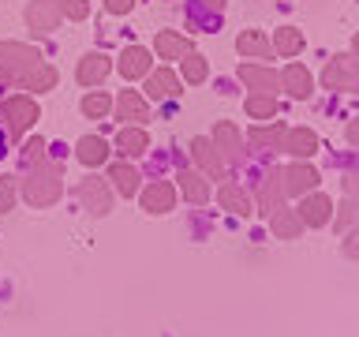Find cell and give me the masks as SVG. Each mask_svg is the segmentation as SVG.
Wrapping results in <instances>:
<instances>
[{
  "label": "cell",
  "mask_w": 359,
  "mask_h": 337,
  "mask_svg": "<svg viewBox=\"0 0 359 337\" xmlns=\"http://www.w3.org/2000/svg\"><path fill=\"white\" fill-rule=\"evenodd\" d=\"M64 191V180H60V168L56 165H45V168H34V173L22 180V195H27L30 206H53Z\"/></svg>",
  "instance_id": "1"
},
{
  "label": "cell",
  "mask_w": 359,
  "mask_h": 337,
  "mask_svg": "<svg viewBox=\"0 0 359 337\" xmlns=\"http://www.w3.org/2000/svg\"><path fill=\"white\" fill-rule=\"evenodd\" d=\"M0 64H4V75L22 83L34 67H41V53L34 45H22V41H0Z\"/></svg>",
  "instance_id": "2"
},
{
  "label": "cell",
  "mask_w": 359,
  "mask_h": 337,
  "mask_svg": "<svg viewBox=\"0 0 359 337\" xmlns=\"http://www.w3.org/2000/svg\"><path fill=\"white\" fill-rule=\"evenodd\" d=\"M38 117H41V109H38V101H34V98H8L4 101V120H8L11 135L27 131Z\"/></svg>",
  "instance_id": "3"
},
{
  "label": "cell",
  "mask_w": 359,
  "mask_h": 337,
  "mask_svg": "<svg viewBox=\"0 0 359 337\" xmlns=\"http://www.w3.org/2000/svg\"><path fill=\"white\" fill-rule=\"evenodd\" d=\"M322 83L330 90H348V94H352V90H355V56L344 53V56H337L333 64H325Z\"/></svg>",
  "instance_id": "4"
},
{
  "label": "cell",
  "mask_w": 359,
  "mask_h": 337,
  "mask_svg": "<svg viewBox=\"0 0 359 337\" xmlns=\"http://www.w3.org/2000/svg\"><path fill=\"white\" fill-rule=\"evenodd\" d=\"M79 199H83V206L94 213V218H105V213L112 210V195H109L105 180H97V176H90V180L79 184Z\"/></svg>",
  "instance_id": "5"
},
{
  "label": "cell",
  "mask_w": 359,
  "mask_h": 337,
  "mask_svg": "<svg viewBox=\"0 0 359 337\" xmlns=\"http://www.w3.org/2000/svg\"><path fill=\"white\" fill-rule=\"evenodd\" d=\"M280 176H285V184H280V191H285V195H303V191H314V187H318V173H314L307 161L288 165Z\"/></svg>",
  "instance_id": "6"
},
{
  "label": "cell",
  "mask_w": 359,
  "mask_h": 337,
  "mask_svg": "<svg viewBox=\"0 0 359 337\" xmlns=\"http://www.w3.org/2000/svg\"><path fill=\"white\" fill-rule=\"evenodd\" d=\"M213 150H217L221 161H236V157L243 154V143H240V131H236V124L229 120H221L217 128H213Z\"/></svg>",
  "instance_id": "7"
},
{
  "label": "cell",
  "mask_w": 359,
  "mask_h": 337,
  "mask_svg": "<svg viewBox=\"0 0 359 337\" xmlns=\"http://www.w3.org/2000/svg\"><path fill=\"white\" fill-rule=\"evenodd\" d=\"M27 22L34 34H53L60 27V11L53 8V0H30L27 4Z\"/></svg>",
  "instance_id": "8"
},
{
  "label": "cell",
  "mask_w": 359,
  "mask_h": 337,
  "mask_svg": "<svg viewBox=\"0 0 359 337\" xmlns=\"http://www.w3.org/2000/svg\"><path fill=\"white\" fill-rule=\"evenodd\" d=\"M277 86H285L292 98H303V101L314 94V79H311V72L303 64H288L285 72L277 75Z\"/></svg>",
  "instance_id": "9"
},
{
  "label": "cell",
  "mask_w": 359,
  "mask_h": 337,
  "mask_svg": "<svg viewBox=\"0 0 359 337\" xmlns=\"http://www.w3.org/2000/svg\"><path fill=\"white\" fill-rule=\"evenodd\" d=\"M116 67H120V75H123V79H142V75H150L154 60H150V53H146L142 45H128V49L120 53Z\"/></svg>",
  "instance_id": "10"
},
{
  "label": "cell",
  "mask_w": 359,
  "mask_h": 337,
  "mask_svg": "<svg viewBox=\"0 0 359 337\" xmlns=\"http://www.w3.org/2000/svg\"><path fill=\"white\" fill-rule=\"evenodd\" d=\"M280 150L292 157H311L318 150V135L311 128H285V139H280Z\"/></svg>",
  "instance_id": "11"
},
{
  "label": "cell",
  "mask_w": 359,
  "mask_h": 337,
  "mask_svg": "<svg viewBox=\"0 0 359 337\" xmlns=\"http://www.w3.org/2000/svg\"><path fill=\"white\" fill-rule=\"evenodd\" d=\"M176 202V187L165 184V180H157V184H150L142 191V210L146 213H168Z\"/></svg>",
  "instance_id": "12"
},
{
  "label": "cell",
  "mask_w": 359,
  "mask_h": 337,
  "mask_svg": "<svg viewBox=\"0 0 359 337\" xmlns=\"http://www.w3.org/2000/svg\"><path fill=\"white\" fill-rule=\"evenodd\" d=\"M296 213H299L303 225H314V229H318V225H325V221L333 218V202L325 199V195H307V199L299 202Z\"/></svg>",
  "instance_id": "13"
},
{
  "label": "cell",
  "mask_w": 359,
  "mask_h": 337,
  "mask_svg": "<svg viewBox=\"0 0 359 337\" xmlns=\"http://www.w3.org/2000/svg\"><path fill=\"white\" fill-rule=\"evenodd\" d=\"M180 94V79L172 72H150L146 75V98L150 101H168V98H176Z\"/></svg>",
  "instance_id": "14"
},
{
  "label": "cell",
  "mask_w": 359,
  "mask_h": 337,
  "mask_svg": "<svg viewBox=\"0 0 359 337\" xmlns=\"http://www.w3.org/2000/svg\"><path fill=\"white\" fill-rule=\"evenodd\" d=\"M191 154H195V161L202 165V173H206V176L224 180V161L217 157V150H213V143H210V139H202V135H198V139L191 143Z\"/></svg>",
  "instance_id": "15"
},
{
  "label": "cell",
  "mask_w": 359,
  "mask_h": 337,
  "mask_svg": "<svg viewBox=\"0 0 359 337\" xmlns=\"http://www.w3.org/2000/svg\"><path fill=\"white\" fill-rule=\"evenodd\" d=\"M109 67H112V64H109V56H105V53H86L83 60H79L75 79H79L83 86H94V83H101V79L109 75Z\"/></svg>",
  "instance_id": "16"
},
{
  "label": "cell",
  "mask_w": 359,
  "mask_h": 337,
  "mask_svg": "<svg viewBox=\"0 0 359 337\" xmlns=\"http://www.w3.org/2000/svg\"><path fill=\"white\" fill-rule=\"evenodd\" d=\"M154 53L161 56V60H180L184 53H191V41L184 38V34H176V30H161L154 38Z\"/></svg>",
  "instance_id": "17"
},
{
  "label": "cell",
  "mask_w": 359,
  "mask_h": 337,
  "mask_svg": "<svg viewBox=\"0 0 359 337\" xmlns=\"http://www.w3.org/2000/svg\"><path fill=\"white\" fill-rule=\"evenodd\" d=\"M116 112H120V120H131V124L150 120V105H146V98H139L135 90H123L116 98Z\"/></svg>",
  "instance_id": "18"
},
{
  "label": "cell",
  "mask_w": 359,
  "mask_h": 337,
  "mask_svg": "<svg viewBox=\"0 0 359 337\" xmlns=\"http://www.w3.org/2000/svg\"><path fill=\"white\" fill-rule=\"evenodd\" d=\"M75 157H79V161H83L86 168H97V165H105L109 146H105V139H97V135H86V139H79Z\"/></svg>",
  "instance_id": "19"
},
{
  "label": "cell",
  "mask_w": 359,
  "mask_h": 337,
  "mask_svg": "<svg viewBox=\"0 0 359 337\" xmlns=\"http://www.w3.org/2000/svg\"><path fill=\"white\" fill-rule=\"evenodd\" d=\"M236 49L243 56H258V60H269V56H273V45L266 41L262 30H243L240 38H236Z\"/></svg>",
  "instance_id": "20"
},
{
  "label": "cell",
  "mask_w": 359,
  "mask_h": 337,
  "mask_svg": "<svg viewBox=\"0 0 359 337\" xmlns=\"http://www.w3.org/2000/svg\"><path fill=\"white\" fill-rule=\"evenodd\" d=\"M240 79L251 90H258V94H273V86H277V75L269 72V67H258V64H243L240 67Z\"/></svg>",
  "instance_id": "21"
},
{
  "label": "cell",
  "mask_w": 359,
  "mask_h": 337,
  "mask_svg": "<svg viewBox=\"0 0 359 337\" xmlns=\"http://www.w3.org/2000/svg\"><path fill=\"white\" fill-rule=\"evenodd\" d=\"M217 202L229 213H240V218H251V199L243 195V187L240 184H224L221 191H217Z\"/></svg>",
  "instance_id": "22"
},
{
  "label": "cell",
  "mask_w": 359,
  "mask_h": 337,
  "mask_svg": "<svg viewBox=\"0 0 359 337\" xmlns=\"http://www.w3.org/2000/svg\"><path fill=\"white\" fill-rule=\"evenodd\" d=\"M269 225H273V232L280 236V240H296V236L303 232V221L296 210H273L269 213Z\"/></svg>",
  "instance_id": "23"
},
{
  "label": "cell",
  "mask_w": 359,
  "mask_h": 337,
  "mask_svg": "<svg viewBox=\"0 0 359 337\" xmlns=\"http://www.w3.org/2000/svg\"><path fill=\"white\" fill-rule=\"evenodd\" d=\"M109 180H112V187H116L123 199H131L135 191H139V173H135L131 165H123V161H116L109 168Z\"/></svg>",
  "instance_id": "24"
},
{
  "label": "cell",
  "mask_w": 359,
  "mask_h": 337,
  "mask_svg": "<svg viewBox=\"0 0 359 337\" xmlns=\"http://www.w3.org/2000/svg\"><path fill=\"white\" fill-rule=\"evenodd\" d=\"M116 146H120V154H123V157H139V154H146L150 139H146V131H142V128H120Z\"/></svg>",
  "instance_id": "25"
},
{
  "label": "cell",
  "mask_w": 359,
  "mask_h": 337,
  "mask_svg": "<svg viewBox=\"0 0 359 337\" xmlns=\"http://www.w3.org/2000/svg\"><path fill=\"white\" fill-rule=\"evenodd\" d=\"M180 187H184V199L187 202H206L210 199V184L202 173H184L180 176Z\"/></svg>",
  "instance_id": "26"
},
{
  "label": "cell",
  "mask_w": 359,
  "mask_h": 337,
  "mask_svg": "<svg viewBox=\"0 0 359 337\" xmlns=\"http://www.w3.org/2000/svg\"><path fill=\"white\" fill-rule=\"evenodd\" d=\"M273 49H277L280 56H296V53L303 49V34H299L296 27H280V30H273Z\"/></svg>",
  "instance_id": "27"
},
{
  "label": "cell",
  "mask_w": 359,
  "mask_h": 337,
  "mask_svg": "<svg viewBox=\"0 0 359 337\" xmlns=\"http://www.w3.org/2000/svg\"><path fill=\"white\" fill-rule=\"evenodd\" d=\"M247 117H251V120H273L277 117L273 94H251V98H247Z\"/></svg>",
  "instance_id": "28"
},
{
  "label": "cell",
  "mask_w": 359,
  "mask_h": 337,
  "mask_svg": "<svg viewBox=\"0 0 359 337\" xmlns=\"http://www.w3.org/2000/svg\"><path fill=\"white\" fill-rule=\"evenodd\" d=\"M180 60H184V83H191V86H198L202 79H206V56H198V53H184L180 56Z\"/></svg>",
  "instance_id": "29"
},
{
  "label": "cell",
  "mask_w": 359,
  "mask_h": 337,
  "mask_svg": "<svg viewBox=\"0 0 359 337\" xmlns=\"http://www.w3.org/2000/svg\"><path fill=\"white\" fill-rule=\"evenodd\" d=\"M22 86H27V90H53L56 86V72L49 64H41V67H34V72L22 79Z\"/></svg>",
  "instance_id": "30"
},
{
  "label": "cell",
  "mask_w": 359,
  "mask_h": 337,
  "mask_svg": "<svg viewBox=\"0 0 359 337\" xmlns=\"http://www.w3.org/2000/svg\"><path fill=\"white\" fill-rule=\"evenodd\" d=\"M109 109H112V101L101 94V90H94V94H86V98H83V112H86L90 120H101Z\"/></svg>",
  "instance_id": "31"
},
{
  "label": "cell",
  "mask_w": 359,
  "mask_h": 337,
  "mask_svg": "<svg viewBox=\"0 0 359 337\" xmlns=\"http://www.w3.org/2000/svg\"><path fill=\"white\" fill-rule=\"evenodd\" d=\"M280 139H285V128H280V124L251 131V146H277V150H280Z\"/></svg>",
  "instance_id": "32"
},
{
  "label": "cell",
  "mask_w": 359,
  "mask_h": 337,
  "mask_svg": "<svg viewBox=\"0 0 359 337\" xmlns=\"http://www.w3.org/2000/svg\"><path fill=\"white\" fill-rule=\"evenodd\" d=\"M53 8L64 11L67 19H86V15H90V4H86V0H53Z\"/></svg>",
  "instance_id": "33"
},
{
  "label": "cell",
  "mask_w": 359,
  "mask_h": 337,
  "mask_svg": "<svg viewBox=\"0 0 359 337\" xmlns=\"http://www.w3.org/2000/svg\"><path fill=\"white\" fill-rule=\"evenodd\" d=\"M11 206H15V187H11V180L4 176L0 180V213H8Z\"/></svg>",
  "instance_id": "34"
},
{
  "label": "cell",
  "mask_w": 359,
  "mask_h": 337,
  "mask_svg": "<svg viewBox=\"0 0 359 337\" xmlns=\"http://www.w3.org/2000/svg\"><path fill=\"white\" fill-rule=\"evenodd\" d=\"M277 199H280V184H266L262 187V210L273 213L277 210Z\"/></svg>",
  "instance_id": "35"
},
{
  "label": "cell",
  "mask_w": 359,
  "mask_h": 337,
  "mask_svg": "<svg viewBox=\"0 0 359 337\" xmlns=\"http://www.w3.org/2000/svg\"><path fill=\"white\" fill-rule=\"evenodd\" d=\"M22 150H27V161H41V157H45V139H38V135H34V139L22 146Z\"/></svg>",
  "instance_id": "36"
},
{
  "label": "cell",
  "mask_w": 359,
  "mask_h": 337,
  "mask_svg": "<svg viewBox=\"0 0 359 337\" xmlns=\"http://www.w3.org/2000/svg\"><path fill=\"white\" fill-rule=\"evenodd\" d=\"M105 8L112 11V15H123V11L135 8V0H105Z\"/></svg>",
  "instance_id": "37"
},
{
  "label": "cell",
  "mask_w": 359,
  "mask_h": 337,
  "mask_svg": "<svg viewBox=\"0 0 359 337\" xmlns=\"http://www.w3.org/2000/svg\"><path fill=\"white\" fill-rule=\"evenodd\" d=\"M352 210H355V206H352V199H348V202H344V210H341V221H337V229H344V225H352Z\"/></svg>",
  "instance_id": "38"
},
{
  "label": "cell",
  "mask_w": 359,
  "mask_h": 337,
  "mask_svg": "<svg viewBox=\"0 0 359 337\" xmlns=\"http://www.w3.org/2000/svg\"><path fill=\"white\" fill-rule=\"evenodd\" d=\"M202 4H206L210 11H221V8H224V0H202Z\"/></svg>",
  "instance_id": "39"
},
{
  "label": "cell",
  "mask_w": 359,
  "mask_h": 337,
  "mask_svg": "<svg viewBox=\"0 0 359 337\" xmlns=\"http://www.w3.org/2000/svg\"><path fill=\"white\" fill-rule=\"evenodd\" d=\"M4 150H8V139H4V128H0V157H4Z\"/></svg>",
  "instance_id": "40"
}]
</instances>
